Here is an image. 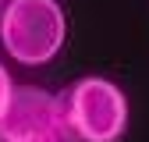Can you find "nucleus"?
Wrapping results in <instances>:
<instances>
[{
	"instance_id": "obj_5",
	"label": "nucleus",
	"mask_w": 149,
	"mask_h": 142,
	"mask_svg": "<svg viewBox=\"0 0 149 142\" xmlns=\"http://www.w3.org/2000/svg\"><path fill=\"white\" fill-rule=\"evenodd\" d=\"M4 4H7V0H0V11H4Z\"/></svg>"
},
{
	"instance_id": "obj_1",
	"label": "nucleus",
	"mask_w": 149,
	"mask_h": 142,
	"mask_svg": "<svg viewBox=\"0 0 149 142\" xmlns=\"http://www.w3.org/2000/svg\"><path fill=\"white\" fill-rule=\"evenodd\" d=\"M61 121L68 142H121L128 132L132 106L117 82L103 75H85L68 82L61 93Z\"/></svg>"
},
{
	"instance_id": "obj_4",
	"label": "nucleus",
	"mask_w": 149,
	"mask_h": 142,
	"mask_svg": "<svg viewBox=\"0 0 149 142\" xmlns=\"http://www.w3.org/2000/svg\"><path fill=\"white\" fill-rule=\"evenodd\" d=\"M11 93H14V78H11V71L0 64V117H4L7 103H11Z\"/></svg>"
},
{
	"instance_id": "obj_2",
	"label": "nucleus",
	"mask_w": 149,
	"mask_h": 142,
	"mask_svg": "<svg viewBox=\"0 0 149 142\" xmlns=\"http://www.w3.org/2000/svg\"><path fill=\"white\" fill-rule=\"evenodd\" d=\"M68 18L61 0H7L0 11V46L22 68H43L64 50Z\"/></svg>"
},
{
	"instance_id": "obj_3",
	"label": "nucleus",
	"mask_w": 149,
	"mask_h": 142,
	"mask_svg": "<svg viewBox=\"0 0 149 142\" xmlns=\"http://www.w3.org/2000/svg\"><path fill=\"white\" fill-rule=\"evenodd\" d=\"M0 142H68L57 93L43 85H14L0 117Z\"/></svg>"
}]
</instances>
